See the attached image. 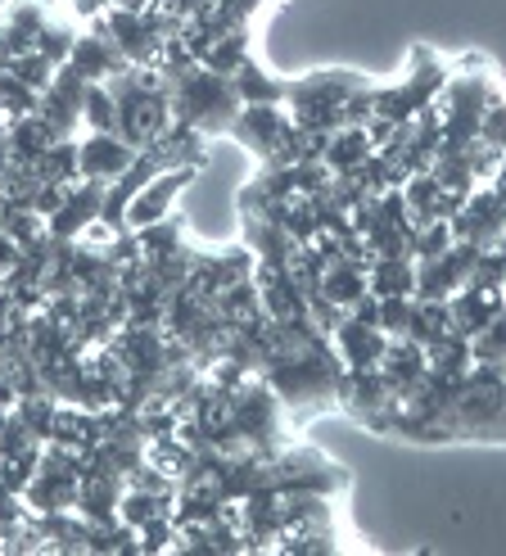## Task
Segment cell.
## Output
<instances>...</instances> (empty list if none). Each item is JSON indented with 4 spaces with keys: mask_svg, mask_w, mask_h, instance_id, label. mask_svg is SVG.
Returning <instances> with one entry per match:
<instances>
[{
    "mask_svg": "<svg viewBox=\"0 0 506 556\" xmlns=\"http://www.w3.org/2000/svg\"><path fill=\"white\" fill-rule=\"evenodd\" d=\"M502 294H506V286H502Z\"/></svg>",
    "mask_w": 506,
    "mask_h": 556,
    "instance_id": "cell-33",
    "label": "cell"
},
{
    "mask_svg": "<svg viewBox=\"0 0 506 556\" xmlns=\"http://www.w3.org/2000/svg\"><path fill=\"white\" fill-rule=\"evenodd\" d=\"M114 5H123V10H146L150 0H114Z\"/></svg>",
    "mask_w": 506,
    "mask_h": 556,
    "instance_id": "cell-30",
    "label": "cell"
},
{
    "mask_svg": "<svg viewBox=\"0 0 506 556\" xmlns=\"http://www.w3.org/2000/svg\"><path fill=\"white\" fill-rule=\"evenodd\" d=\"M231 81H236V91H240L244 104H286V91H290V81L286 77H271L258 60H244L231 73Z\"/></svg>",
    "mask_w": 506,
    "mask_h": 556,
    "instance_id": "cell-18",
    "label": "cell"
},
{
    "mask_svg": "<svg viewBox=\"0 0 506 556\" xmlns=\"http://www.w3.org/2000/svg\"><path fill=\"white\" fill-rule=\"evenodd\" d=\"M37 104H41V91H33L27 81H18L10 68H0V118L5 123L27 118V114H37Z\"/></svg>",
    "mask_w": 506,
    "mask_h": 556,
    "instance_id": "cell-23",
    "label": "cell"
},
{
    "mask_svg": "<svg viewBox=\"0 0 506 556\" xmlns=\"http://www.w3.org/2000/svg\"><path fill=\"white\" fill-rule=\"evenodd\" d=\"M447 244H453V227H447V222H430V227H416V244H412V258H416V263H426V258H439Z\"/></svg>",
    "mask_w": 506,
    "mask_h": 556,
    "instance_id": "cell-28",
    "label": "cell"
},
{
    "mask_svg": "<svg viewBox=\"0 0 506 556\" xmlns=\"http://www.w3.org/2000/svg\"><path fill=\"white\" fill-rule=\"evenodd\" d=\"M317 294L330 299V303H340V308H353V303L367 294V267L353 263V258H344V254L326 258V263H321V290H317Z\"/></svg>",
    "mask_w": 506,
    "mask_h": 556,
    "instance_id": "cell-16",
    "label": "cell"
},
{
    "mask_svg": "<svg viewBox=\"0 0 506 556\" xmlns=\"http://www.w3.org/2000/svg\"><path fill=\"white\" fill-rule=\"evenodd\" d=\"M334 403H340L349 416H357L362 426L380 430V434L393 430V416H399V407H403L399 399H393V389L384 384L380 367H344Z\"/></svg>",
    "mask_w": 506,
    "mask_h": 556,
    "instance_id": "cell-4",
    "label": "cell"
},
{
    "mask_svg": "<svg viewBox=\"0 0 506 556\" xmlns=\"http://www.w3.org/2000/svg\"><path fill=\"white\" fill-rule=\"evenodd\" d=\"M330 344H334V353L344 357V367H380V357L389 349V336L380 326H371V321H362V317L349 313L340 326H334Z\"/></svg>",
    "mask_w": 506,
    "mask_h": 556,
    "instance_id": "cell-12",
    "label": "cell"
},
{
    "mask_svg": "<svg viewBox=\"0 0 506 556\" xmlns=\"http://www.w3.org/2000/svg\"><path fill=\"white\" fill-rule=\"evenodd\" d=\"M426 371H430L426 349L412 344V340H389V349H384V357H380V376H384V384L393 389V399L403 403L412 389L426 380Z\"/></svg>",
    "mask_w": 506,
    "mask_h": 556,
    "instance_id": "cell-14",
    "label": "cell"
},
{
    "mask_svg": "<svg viewBox=\"0 0 506 556\" xmlns=\"http://www.w3.org/2000/svg\"><path fill=\"white\" fill-rule=\"evenodd\" d=\"M443 330H453V313H447V303H439V299H412V317H407V336L403 340H412V344H434Z\"/></svg>",
    "mask_w": 506,
    "mask_h": 556,
    "instance_id": "cell-22",
    "label": "cell"
},
{
    "mask_svg": "<svg viewBox=\"0 0 506 556\" xmlns=\"http://www.w3.org/2000/svg\"><path fill=\"white\" fill-rule=\"evenodd\" d=\"M91 87H96V81H87L73 64H60V73H54V81L41 91V104H37V114L54 127V136H77L81 109H87V91Z\"/></svg>",
    "mask_w": 506,
    "mask_h": 556,
    "instance_id": "cell-6",
    "label": "cell"
},
{
    "mask_svg": "<svg viewBox=\"0 0 506 556\" xmlns=\"http://www.w3.org/2000/svg\"><path fill=\"white\" fill-rule=\"evenodd\" d=\"M376 146H371V131L367 127H340L326 136V150H321V163L340 177V173H353L362 159H371Z\"/></svg>",
    "mask_w": 506,
    "mask_h": 556,
    "instance_id": "cell-17",
    "label": "cell"
},
{
    "mask_svg": "<svg viewBox=\"0 0 506 556\" xmlns=\"http://www.w3.org/2000/svg\"><path fill=\"white\" fill-rule=\"evenodd\" d=\"M163 77H167V96H173V123L200 136H231L244 109L231 77H222L204 64H190L181 73H163Z\"/></svg>",
    "mask_w": 506,
    "mask_h": 556,
    "instance_id": "cell-1",
    "label": "cell"
},
{
    "mask_svg": "<svg viewBox=\"0 0 506 556\" xmlns=\"http://www.w3.org/2000/svg\"><path fill=\"white\" fill-rule=\"evenodd\" d=\"M81 123H87L91 131H118V104H114V96H109L104 81H96V87L87 91V109H81Z\"/></svg>",
    "mask_w": 506,
    "mask_h": 556,
    "instance_id": "cell-27",
    "label": "cell"
},
{
    "mask_svg": "<svg viewBox=\"0 0 506 556\" xmlns=\"http://www.w3.org/2000/svg\"><path fill=\"white\" fill-rule=\"evenodd\" d=\"M200 173V168H167V173H159L146 190L131 200V208H127V231H140V227H154V222H163L167 213H173V200L190 186V177Z\"/></svg>",
    "mask_w": 506,
    "mask_h": 556,
    "instance_id": "cell-9",
    "label": "cell"
},
{
    "mask_svg": "<svg viewBox=\"0 0 506 556\" xmlns=\"http://www.w3.org/2000/svg\"><path fill=\"white\" fill-rule=\"evenodd\" d=\"M68 64L87 77V81H114L118 73H127L131 64H127V54L109 41V33L91 18V33H81L77 41H73V54H68Z\"/></svg>",
    "mask_w": 506,
    "mask_h": 556,
    "instance_id": "cell-10",
    "label": "cell"
},
{
    "mask_svg": "<svg viewBox=\"0 0 506 556\" xmlns=\"http://www.w3.org/2000/svg\"><path fill=\"white\" fill-rule=\"evenodd\" d=\"M77 154H81V177L114 181V177H123L131 168L140 150L127 146L123 136H114V131H91L87 141H77Z\"/></svg>",
    "mask_w": 506,
    "mask_h": 556,
    "instance_id": "cell-11",
    "label": "cell"
},
{
    "mask_svg": "<svg viewBox=\"0 0 506 556\" xmlns=\"http://www.w3.org/2000/svg\"><path fill=\"white\" fill-rule=\"evenodd\" d=\"M502 308H506V294H502V290H475V286H466V290H457L453 299H447L453 330H461L466 340L480 336V330H484Z\"/></svg>",
    "mask_w": 506,
    "mask_h": 556,
    "instance_id": "cell-15",
    "label": "cell"
},
{
    "mask_svg": "<svg viewBox=\"0 0 506 556\" xmlns=\"http://www.w3.org/2000/svg\"><path fill=\"white\" fill-rule=\"evenodd\" d=\"M150 5H163V0H150Z\"/></svg>",
    "mask_w": 506,
    "mask_h": 556,
    "instance_id": "cell-32",
    "label": "cell"
},
{
    "mask_svg": "<svg viewBox=\"0 0 506 556\" xmlns=\"http://www.w3.org/2000/svg\"><path fill=\"white\" fill-rule=\"evenodd\" d=\"M109 96L118 104V131L127 146L146 150L154 136L173 127V96H167V77L159 68H127L114 81H104Z\"/></svg>",
    "mask_w": 506,
    "mask_h": 556,
    "instance_id": "cell-2",
    "label": "cell"
},
{
    "mask_svg": "<svg viewBox=\"0 0 506 556\" xmlns=\"http://www.w3.org/2000/svg\"><path fill=\"white\" fill-rule=\"evenodd\" d=\"M263 5H267V0H217L208 14L181 23V41H186L194 54H204V50L213 46V37L231 33V27H253V14H258Z\"/></svg>",
    "mask_w": 506,
    "mask_h": 556,
    "instance_id": "cell-8",
    "label": "cell"
},
{
    "mask_svg": "<svg viewBox=\"0 0 506 556\" xmlns=\"http://www.w3.org/2000/svg\"><path fill=\"white\" fill-rule=\"evenodd\" d=\"M0 231L14 236V240L27 249L33 240L46 236V217H41L37 208H23V204H14V200H0Z\"/></svg>",
    "mask_w": 506,
    "mask_h": 556,
    "instance_id": "cell-24",
    "label": "cell"
},
{
    "mask_svg": "<svg viewBox=\"0 0 506 556\" xmlns=\"http://www.w3.org/2000/svg\"><path fill=\"white\" fill-rule=\"evenodd\" d=\"M37 177L50 181V186H77L81 181V154H77V136H64V141H54L37 163Z\"/></svg>",
    "mask_w": 506,
    "mask_h": 556,
    "instance_id": "cell-20",
    "label": "cell"
},
{
    "mask_svg": "<svg viewBox=\"0 0 506 556\" xmlns=\"http://www.w3.org/2000/svg\"><path fill=\"white\" fill-rule=\"evenodd\" d=\"M403 200H407V217H412V227H430V222H447V217H453V213L461 208V200H457V194H447L430 168L407 177Z\"/></svg>",
    "mask_w": 506,
    "mask_h": 556,
    "instance_id": "cell-13",
    "label": "cell"
},
{
    "mask_svg": "<svg viewBox=\"0 0 506 556\" xmlns=\"http://www.w3.org/2000/svg\"><path fill=\"white\" fill-rule=\"evenodd\" d=\"M367 290L380 294V299H393V294H416V258H376L371 271H367Z\"/></svg>",
    "mask_w": 506,
    "mask_h": 556,
    "instance_id": "cell-21",
    "label": "cell"
},
{
    "mask_svg": "<svg viewBox=\"0 0 506 556\" xmlns=\"http://www.w3.org/2000/svg\"><path fill=\"white\" fill-rule=\"evenodd\" d=\"M10 412H14V407H5V403H0V430H5V421H10Z\"/></svg>",
    "mask_w": 506,
    "mask_h": 556,
    "instance_id": "cell-31",
    "label": "cell"
},
{
    "mask_svg": "<svg viewBox=\"0 0 506 556\" xmlns=\"http://www.w3.org/2000/svg\"><path fill=\"white\" fill-rule=\"evenodd\" d=\"M290 131H294V118H290L286 104H244L240 118H236V127H231L236 141H240L249 154L263 159V168L280 154V146L290 141Z\"/></svg>",
    "mask_w": 506,
    "mask_h": 556,
    "instance_id": "cell-5",
    "label": "cell"
},
{
    "mask_svg": "<svg viewBox=\"0 0 506 556\" xmlns=\"http://www.w3.org/2000/svg\"><path fill=\"white\" fill-rule=\"evenodd\" d=\"M480 141H489L493 150H502V154H506V96H502V91H497V96L489 100V109H484Z\"/></svg>",
    "mask_w": 506,
    "mask_h": 556,
    "instance_id": "cell-29",
    "label": "cell"
},
{
    "mask_svg": "<svg viewBox=\"0 0 506 556\" xmlns=\"http://www.w3.org/2000/svg\"><path fill=\"white\" fill-rule=\"evenodd\" d=\"M453 77V64H443L434 50L416 46L412 50V73L399 81V87H376V118L384 123H407L420 109H430L439 100V91Z\"/></svg>",
    "mask_w": 506,
    "mask_h": 556,
    "instance_id": "cell-3",
    "label": "cell"
},
{
    "mask_svg": "<svg viewBox=\"0 0 506 556\" xmlns=\"http://www.w3.org/2000/svg\"><path fill=\"white\" fill-rule=\"evenodd\" d=\"M0 68H10V73H14L18 81H27V87H33V91H46L50 81H54V73H60V64H54V60H46L41 50L14 54V60H10V64H0Z\"/></svg>",
    "mask_w": 506,
    "mask_h": 556,
    "instance_id": "cell-25",
    "label": "cell"
},
{
    "mask_svg": "<svg viewBox=\"0 0 506 556\" xmlns=\"http://www.w3.org/2000/svg\"><path fill=\"white\" fill-rule=\"evenodd\" d=\"M104 194H109V181H91V177H81L77 186H68V200L64 208L46 217V231L50 236H60V240H81L87 236L100 213H104Z\"/></svg>",
    "mask_w": 506,
    "mask_h": 556,
    "instance_id": "cell-7",
    "label": "cell"
},
{
    "mask_svg": "<svg viewBox=\"0 0 506 556\" xmlns=\"http://www.w3.org/2000/svg\"><path fill=\"white\" fill-rule=\"evenodd\" d=\"M470 357L475 363H506V308L480 330V336H470Z\"/></svg>",
    "mask_w": 506,
    "mask_h": 556,
    "instance_id": "cell-26",
    "label": "cell"
},
{
    "mask_svg": "<svg viewBox=\"0 0 506 556\" xmlns=\"http://www.w3.org/2000/svg\"><path fill=\"white\" fill-rule=\"evenodd\" d=\"M244 60H253V27H231V33L213 37V46L200 54V64L222 73V77H231Z\"/></svg>",
    "mask_w": 506,
    "mask_h": 556,
    "instance_id": "cell-19",
    "label": "cell"
}]
</instances>
